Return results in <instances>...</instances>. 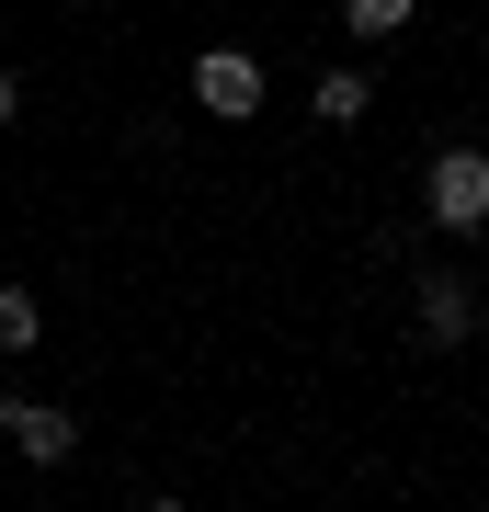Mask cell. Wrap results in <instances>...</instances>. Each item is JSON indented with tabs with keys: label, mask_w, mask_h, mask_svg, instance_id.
I'll return each instance as SVG.
<instances>
[{
	"label": "cell",
	"mask_w": 489,
	"mask_h": 512,
	"mask_svg": "<svg viewBox=\"0 0 489 512\" xmlns=\"http://www.w3.org/2000/svg\"><path fill=\"white\" fill-rule=\"evenodd\" d=\"M421 217L444 239H478L489 228V148H433V171H421Z\"/></svg>",
	"instance_id": "1"
},
{
	"label": "cell",
	"mask_w": 489,
	"mask_h": 512,
	"mask_svg": "<svg viewBox=\"0 0 489 512\" xmlns=\"http://www.w3.org/2000/svg\"><path fill=\"white\" fill-rule=\"evenodd\" d=\"M194 103L217 114V126H251V114H262V57L251 46H205L194 57Z\"/></svg>",
	"instance_id": "2"
},
{
	"label": "cell",
	"mask_w": 489,
	"mask_h": 512,
	"mask_svg": "<svg viewBox=\"0 0 489 512\" xmlns=\"http://www.w3.org/2000/svg\"><path fill=\"white\" fill-rule=\"evenodd\" d=\"M0 444H12L23 467H69L80 456V421L57 410V399H0Z\"/></svg>",
	"instance_id": "3"
},
{
	"label": "cell",
	"mask_w": 489,
	"mask_h": 512,
	"mask_svg": "<svg viewBox=\"0 0 489 512\" xmlns=\"http://www.w3.org/2000/svg\"><path fill=\"white\" fill-rule=\"evenodd\" d=\"M410 308H421V342H433V353H455V342L478 330V296H467V274H444V262L421 274V296H410Z\"/></svg>",
	"instance_id": "4"
},
{
	"label": "cell",
	"mask_w": 489,
	"mask_h": 512,
	"mask_svg": "<svg viewBox=\"0 0 489 512\" xmlns=\"http://www.w3.org/2000/svg\"><path fill=\"white\" fill-rule=\"evenodd\" d=\"M364 103H376V69H319V92H308L319 126H364Z\"/></svg>",
	"instance_id": "5"
},
{
	"label": "cell",
	"mask_w": 489,
	"mask_h": 512,
	"mask_svg": "<svg viewBox=\"0 0 489 512\" xmlns=\"http://www.w3.org/2000/svg\"><path fill=\"white\" fill-rule=\"evenodd\" d=\"M35 342H46V308H35L23 285H0V365H12V353H35Z\"/></svg>",
	"instance_id": "6"
},
{
	"label": "cell",
	"mask_w": 489,
	"mask_h": 512,
	"mask_svg": "<svg viewBox=\"0 0 489 512\" xmlns=\"http://www.w3.org/2000/svg\"><path fill=\"white\" fill-rule=\"evenodd\" d=\"M410 12H421V0H342V23H353L364 46H387V35H410Z\"/></svg>",
	"instance_id": "7"
},
{
	"label": "cell",
	"mask_w": 489,
	"mask_h": 512,
	"mask_svg": "<svg viewBox=\"0 0 489 512\" xmlns=\"http://www.w3.org/2000/svg\"><path fill=\"white\" fill-rule=\"evenodd\" d=\"M12 114H23V80H12V69H0V126H12Z\"/></svg>",
	"instance_id": "8"
}]
</instances>
